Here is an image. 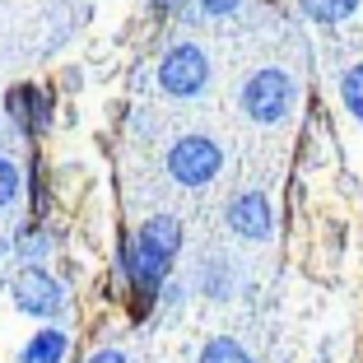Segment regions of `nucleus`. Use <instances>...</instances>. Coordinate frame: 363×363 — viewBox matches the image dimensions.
<instances>
[{
  "label": "nucleus",
  "instance_id": "1",
  "mask_svg": "<svg viewBox=\"0 0 363 363\" xmlns=\"http://www.w3.org/2000/svg\"><path fill=\"white\" fill-rule=\"evenodd\" d=\"M177 252H182V224L172 214H154V219H145L135 238H121V275L130 279V317L135 321L154 312Z\"/></svg>",
  "mask_w": 363,
  "mask_h": 363
},
{
  "label": "nucleus",
  "instance_id": "2",
  "mask_svg": "<svg viewBox=\"0 0 363 363\" xmlns=\"http://www.w3.org/2000/svg\"><path fill=\"white\" fill-rule=\"evenodd\" d=\"M294 98H298V84H294L284 70L270 65V70H257V75L242 84V112L252 121H266L270 126V121H279L289 107H294Z\"/></svg>",
  "mask_w": 363,
  "mask_h": 363
},
{
  "label": "nucleus",
  "instance_id": "3",
  "mask_svg": "<svg viewBox=\"0 0 363 363\" xmlns=\"http://www.w3.org/2000/svg\"><path fill=\"white\" fill-rule=\"evenodd\" d=\"M219 168H224V150L205 135H182L168 150V172L182 186H205V182H214Z\"/></svg>",
  "mask_w": 363,
  "mask_h": 363
},
{
  "label": "nucleus",
  "instance_id": "4",
  "mask_svg": "<svg viewBox=\"0 0 363 363\" xmlns=\"http://www.w3.org/2000/svg\"><path fill=\"white\" fill-rule=\"evenodd\" d=\"M159 84H163V94H172V98L201 94V89L210 84V56H205L196 43L172 47V52L159 61Z\"/></svg>",
  "mask_w": 363,
  "mask_h": 363
},
{
  "label": "nucleus",
  "instance_id": "5",
  "mask_svg": "<svg viewBox=\"0 0 363 363\" xmlns=\"http://www.w3.org/2000/svg\"><path fill=\"white\" fill-rule=\"evenodd\" d=\"M10 294H14V308L28 312V317H56V312L65 308L61 284H56V279L47 275V270L38 266V261H28V266H23L19 275H14Z\"/></svg>",
  "mask_w": 363,
  "mask_h": 363
},
{
  "label": "nucleus",
  "instance_id": "6",
  "mask_svg": "<svg viewBox=\"0 0 363 363\" xmlns=\"http://www.w3.org/2000/svg\"><path fill=\"white\" fill-rule=\"evenodd\" d=\"M228 228H233L238 238H247V242H266V238L275 233V214H270V201H266L261 191L233 196V205H228Z\"/></svg>",
  "mask_w": 363,
  "mask_h": 363
},
{
  "label": "nucleus",
  "instance_id": "7",
  "mask_svg": "<svg viewBox=\"0 0 363 363\" xmlns=\"http://www.w3.org/2000/svg\"><path fill=\"white\" fill-rule=\"evenodd\" d=\"M5 107H10L14 126H19L28 140H33V135H43V130L52 126V98H47L43 89H33V84H19V89H10Z\"/></svg>",
  "mask_w": 363,
  "mask_h": 363
},
{
  "label": "nucleus",
  "instance_id": "8",
  "mask_svg": "<svg viewBox=\"0 0 363 363\" xmlns=\"http://www.w3.org/2000/svg\"><path fill=\"white\" fill-rule=\"evenodd\" d=\"M65 354H70V335L61 326L33 331V340L23 345V363H65Z\"/></svg>",
  "mask_w": 363,
  "mask_h": 363
},
{
  "label": "nucleus",
  "instance_id": "9",
  "mask_svg": "<svg viewBox=\"0 0 363 363\" xmlns=\"http://www.w3.org/2000/svg\"><path fill=\"white\" fill-rule=\"evenodd\" d=\"M298 5H303V14L317 19V23H340L345 14L359 10V0H298Z\"/></svg>",
  "mask_w": 363,
  "mask_h": 363
},
{
  "label": "nucleus",
  "instance_id": "10",
  "mask_svg": "<svg viewBox=\"0 0 363 363\" xmlns=\"http://www.w3.org/2000/svg\"><path fill=\"white\" fill-rule=\"evenodd\" d=\"M201 363H252V354H247L238 340L219 335V340H210V345L201 350Z\"/></svg>",
  "mask_w": 363,
  "mask_h": 363
},
{
  "label": "nucleus",
  "instance_id": "11",
  "mask_svg": "<svg viewBox=\"0 0 363 363\" xmlns=\"http://www.w3.org/2000/svg\"><path fill=\"white\" fill-rule=\"evenodd\" d=\"M14 247H19V257H28V261H43V257H47V247H52V242H47L43 224H38V219H33V224L23 228L19 238H14Z\"/></svg>",
  "mask_w": 363,
  "mask_h": 363
},
{
  "label": "nucleus",
  "instance_id": "12",
  "mask_svg": "<svg viewBox=\"0 0 363 363\" xmlns=\"http://www.w3.org/2000/svg\"><path fill=\"white\" fill-rule=\"evenodd\" d=\"M340 98H345V107H350L354 117L363 121V65H354L350 75H345V84H340Z\"/></svg>",
  "mask_w": 363,
  "mask_h": 363
},
{
  "label": "nucleus",
  "instance_id": "13",
  "mask_svg": "<svg viewBox=\"0 0 363 363\" xmlns=\"http://www.w3.org/2000/svg\"><path fill=\"white\" fill-rule=\"evenodd\" d=\"M14 196H19V168L0 154V210H10Z\"/></svg>",
  "mask_w": 363,
  "mask_h": 363
},
{
  "label": "nucleus",
  "instance_id": "14",
  "mask_svg": "<svg viewBox=\"0 0 363 363\" xmlns=\"http://www.w3.org/2000/svg\"><path fill=\"white\" fill-rule=\"evenodd\" d=\"M201 10H205V14H233L238 0H201Z\"/></svg>",
  "mask_w": 363,
  "mask_h": 363
},
{
  "label": "nucleus",
  "instance_id": "15",
  "mask_svg": "<svg viewBox=\"0 0 363 363\" xmlns=\"http://www.w3.org/2000/svg\"><path fill=\"white\" fill-rule=\"evenodd\" d=\"M89 363H126V354H117V350H98Z\"/></svg>",
  "mask_w": 363,
  "mask_h": 363
},
{
  "label": "nucleus",
  "instance_id": "16",
  "mask_svg": "<svg viewBox=\"0 0 363 363\" xmlns=\"http://www.w3.org/2000/svg\"><path fill=\"white\" fill-rule=\"evenodd\" d=\"M182 5H186V0H154V10H159V14H172V10H182Z\"/></svg>",
  "mask_w": 363,
  "mask_h": 363
}]
</instances>
